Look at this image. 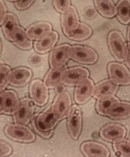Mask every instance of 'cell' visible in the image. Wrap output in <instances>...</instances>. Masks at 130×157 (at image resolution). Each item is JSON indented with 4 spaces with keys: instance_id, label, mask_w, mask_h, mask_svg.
Segmentation results:
<instances>
[{
    "instance_id": "9c48e42d",
    "label": "cell",
    "mask_w": 130,
    "mask_h": 157,
    "mask_svg": "<svg viewBox=\"0 0 130 157\" xmlns=\"http://www.w3.org/2000/svg\"><path fill=\"white\" fill-rule=\"evenodd\" d=\"M82 125L81 109L78 105H73L67 121L68 132L73 139L76 140L81 133Z\"/></svg>"
},
{
    "instance_id": "30bf717a",
    "label": "cell",
    "mask_w": 130,
    "mask_h": 157,
    "mask_svg": "<svg viewBox=\"0 0 130 157\" xmlns=\"http://www.w3.org/2000/svg\"><path fill=\"white\" fill-rule=\"evenodd\" d=\"M126 134V128L118 124H108L103 127L100 131L102 139L113 143L124 139Z\"/></svg>"
},
{
    "instance_id": "ab89813d",
    "label": "cell",
    "mask_w": 130,
    "mask_h": 157,
    "mask_svg": "<svg viewBox=\"0 0 130 157\" xmlns=\"http://www.w3.org/2000/svg\"><path fill=\"white\" fill-rule=\"evenodd\" d=\"M128 142H129V144L130 145V133L129 136V139H128Z\"/></svg>"
},
{
    "instance_id": "d4e9b609",
    "label": "cell",
    "mask_w": 130,
    "mask_h": 157,
    "mask_svg": "<svg viewBox=\"0 0 130 157\" xmlns=\"http://www.w3.org/2000/svg\"><path fill=\"white\" fill-rule=\"evenodd\" d=\"M92 29L84 23H80L75 29L71 31L67 36L70 39L82 41L89 38L92 35Z\"/></svg>"
},
{
    "instance_id": "52a82bcc",
    "label": "cell",
    "mask_w": 130,
    "mask_h": 157,
    "mask_svg": "<svg viewBox=\"0 0 130 157\" xmlns=\"http://www.w3.org/2000/svg\"><path fill=\"white\" fill-rule=\"evenodd\" d=\"M71 99L66 91H61L57 95L52 105V111L59 120L64 119L69 115L71 109Z\"/></svg>"
},
{
    "instance_id": "9a60e30c",
    "label": "cell",
    "mask_w": 130,
    "mask_h": 157,
    "mask_svg": "<svg viewBox=\"0 0 130 157\" xmlns=\"http://www.w3.org/2000/svg\"><path fill=\"white\" fill-rule=\"evenodd\" d=\"M81 150L85 156L88 157H107L109 150L106 146L94 141H86L81 146Z\"/></svg>"
},
{
    "instance_id": "f546056e",
    "label": "cell",
    "mask_w": 130,
    "mask_h": 157,
    "mask_svg": "<svg viewBox=\"0 0 130 157\" xmlns=\"http://www.w3.org/2000/svg\"><path fill=\"white\" fill-rule=\"evenodd\" d=\"M114 151L121 157H130V145L128 140L123 139L113 143Z\"/></svg>"
},
{
    "instance_id": "277c9868",
    "label": "cell",
    "mask_w": 130,
    "mask_h": 157,
    "mask_svg": "<svg viewBox=\"0 0 130 157\" xmlns=\"http://www.w3.org/2000/svg\"><path fill=\"white\" fill-rule=\"evenodd\" d=\"M69 57L77 63L87 65L94 64L98 59V56L93 49L82 46H70Z\"/></svg>"
},
{
    "instance_id": "8fae6325",
    "label": "cell",
    "mask_w": 130,
    "mask_h": 157,
    "mask_svg": "<svg viewBox=\"0 0 130 157\" xmlns=\"http://www.w3.org/2000/svg\"><path fill=\"white\" fill-rule=\"evenodd\" d=\"M89 75V71L86 68L81 67L70 68L62 71L61 82L67 86H74L81 81L88 78Z\"/></svg>"
},
{
    "instance_id": "6da1fadb",
    "label": "cell",
    "mask_w": 130,
    "mask_h": 157,
    "mask_svg": "<svg viewBox=\"0 0 130 157\" xmlns=\"http://www.w3.org/2000/svg\"><path fill=\"white\" fill-rule=\"evenodd\" d=\"M59 121L51 106L34 117L32 125L35 132L42 138L48 139L52 136L54 129Z\"/></svg>"
},
{
    "instance_id": "ac0fdd59",
    "label": "cell",
    "mask_w": 130,
    "mask_h": 157,
    "mask_svg": "<svg viewBox=\"0 0 130 157\" xmlns=\"http://www.w3.org/2000/svg\"><path fill=\"white\" fill-rule=\"evenodd\" d=\"M62 26L66 36L76 28L79 24L78 15L75 8L70 6L66 12L62 13Z\"/></svg>"
},
{
    "instance_id": "60d3db41",
    "label": "cell",
    "mask_w": 130,
    "mask_h": 157,
    "mask_svg": "<svg viewBox=\"0 0 130 157\" xmlns=\"http://www.w3.org/2000/svg\"><path fill=\"white\" fill-rule=\"evenodd\" d=\"M3 63L1 61H0V65H1V64H2V63Z\"/></svg>"
},
{
    "instance_id": "4dcf8cb0",
    "label": "cell",
    "mask_w": 130,
    "mask_h": 157,
    "mask_svg": "<svg viewBox=\"0 0 130 157\" xmlns=\"http://www.w3.org/2000/svg\"><path fill=\"white\" fill-rule=\"evenodd\" d=\"M54 7L57 11L63 13L70 6V0H53Z\"/></svg>"
},
{
    "instance_id": "ba28073f",
    "label": "cell",
    "mask_w": 130,
    "mask_h": 157,
    "mask_svg": "<svg viewBox=\"0 0 130 157\" xmlns=\"http://www.w3.org/2000/svg\"><path fill=\"white\" fill-rule=\"evenodd\" d=\"M34 103L31 99L24 98L20 101L19 107L13 114L15 123L27 125L33 116L34 111Z\"/></svg>"
},
{
    "instance_id": "74e56055",
    "label": "cell",
    "mask_w": 130,
    "mask_h": 157,
    "mask_svg": "<svg viewBox=\"0 0 130 157\" xmlns=\"http://www.w3.org/2000/svg\"><path fill=\"white\" fill-rule=\"evenodd\" d=\"M8 1L11 2H17L19 1L20 0H7Z\"/></svg>"
},
{
    "instance_id": "836d02e7",
    "label": "cell",
    "mask_w": 130,
    "mask_h": 157,
    "mask_svg": "<svg viewBox=\"0 0 130 157\" xmlns=\"http://www.w3.org/2000/svg\"><path fill=\"white\" fill-rule=\"evenodd\" d=\"M7 13L5 4L3 0H0V25L4 22Z\"/></svg>"
},
{
    "instance_id": "4316f807",
    "label": "cell",
    "mask_w": 130,
    "mask_h": 157,
    "mask_svg": "<svg viewBox=\"0 0 130 157\" xmlns=\"http://www.w3.org/2000/svg\"><path fill=\"white\" fill-rule=\"evenodd\" d=\"M62 71L61 69H52L49 71L44 80V83L48 88L55 89L61 84Z\"/></svg>"
},
{
    "instance_id": "484cf974",
    "label": "cell",
    "mask_w": 130,
    "mask_h": 157,
    "mask_svg": "<svg viewBox=\"0 0 130 157\" xmlns=\"http://www.w3.org/2000/svg\"><path fill=\"white\" fill-rule=\"evenodd\" d=\"M17 18L12 13H7L2 24L3 32L8 40L10 39L12 33L19 26Z\"/></svg>"
},
{
    "instance_id": "603a6c76",
    "label": "cell",
    "mask_w": 130,
    "mask_h": 157,
    "mask_svg": "<svg viewBox=\"0 0 130 157\" xmlns=\"http://www.w3.org/2000/svg\"><path fill=\"white\" fill-rule=\"evenodd\" d=\"M96 8L103 17L111 18L116 14V7L111 0H94Z\"/></svg>"
},
{
    "instance_id": "f35d334b",
    "label": "cell",
    "mask_w": 130,
    "mask_h": 157,
    "mask_svg": "<svg viewBox=\"0 0 130 157\" xmlns=\"http://www.w3.org/2000/svg\"><path fill=\"white\" fill-rule=\"evenodd\" d=\"M1 40H0V54H1Z\"/></svg>"
},
{
    "instance_id": "cb8c5ba5",
    "label": "cell",
    "mask_w": 130,
    "mask_h": 157,
    "mask_svg": "<svg viewBox=\"0 0 130 157\" xmlns=\"http://www.w3.org/2000/svg\"><path fill=\"white\" fill-rule=\"evenodd\" d=\"M118 21L123 24L130 22V0H120L116 7Z\"/></svg>"
},
{
    "instance_id": "f1b7e54d",
    "label": "cell",
    "mask_w": 130,
    "mask_h": 157,
    "mask_svg": "<svg viewBox=\"0 0 130 157\" xmlns=\"http://www.w3.org/2000/svg\"><path fill=\"white\" fill-rule=\"evenodd\" d=\"M10 68L2 63L0 65V92L4 91L10 82Z\"/></svg>"
},
{
    "instance_id": "4fadbf2b",
    "label": "cell",
    "mask_w": 130,
    "mask_h": 157,
    "mask_svg": "<svg viewBox=\"0 0 130 157\" xmlns=\"http://www.w3.org/2000/svg\"><path fill=\"white\" fill-rule=\"evenodd\" d=\"M93 82L88 78L76 85L74 92V98L76 103L80 105L85 103L93 95Z\"/></svg>"
},
{
    "instance_id": "83f0119b",
    "label": "cell",
    "mask_w": 130,
    "mask_h": 157,
    "mask_svg": "<svg viewBox=\"0 0 130 157\" xmlns=\"http://www.w3.org/2000/svg\"><path fill=\"white\" fill-rule=\"evenodd\" d=\"M119 101L115 95H111L98 99L96 105L97 112L101 116H105L106 111L115 102Z\"/></svg>"
},
{
    "instance_id": "1f68e13d",
    "label": "cell",
    "mask_w": 130,
    "mask_h": 157,
    "mask_svg": "<svg viewBox=\"0 0 130 157\" xmlns=\"http://www.w3.org/2000/svg\"><path fill=\"white\" fill-rule=\"evenodd\" d=\"M12 153V148L10 144L0 140V157L10 156Z\"/></svg>"
},
{
    "instance_id": "d6a6232c",
    "label": "cell",
    "mask_w": 130,
    "mask_h": 157,
    "mask_svg": "<svg viewBox=\"0 0 130 157\" xmlns=\"http://www.w3.org/2000/svg\"><path fill=\"white\" fill-rule=\"evenodd\" d=\"M34 1V0H20L15 3V7L19 10H26L31 5Z\"/></svg>"
},
{
    "instance_id": "44dd1931",
    "label": "cell",
    "mask_w": 130,
    "mask_h": 157,
    "mask_svg": "<svg viewBox=\"0 0 130 157\" xmlns=\"http://www.w3.org/2000/svg\"><path fill=\"white\" fill-rule=\"evenodd\" d=\"M58 39V33L52 32L49 35L35 41L34 48L36 52L41 54L45 53L53 47Z\"/></svg>"
},
{
    "instance_id": "8992f818",
    "label": "cell",
    "mask_w": 130,
    "mask_h": 157,
    "mask_svg": "<svg viewBox=\"0 0 130 157\" xmlns=\"http://www.w3.org/2000/svg\"><path fill=\"white\" fill-rule=\"evenodd\" d=\"M29 93L31 100L35 105L41 107L47 103L49 98V90L41 80L36 79L31 82Z\"/></svg>"
},
{
    "instance_id": "ffe728a7",
    "label": "cell",
    "mask_w": 130,
    "mask_h": 157,
    "mask_svg": "<svg viewBox=\"0 0 130 157\" xmlns=\"http://www.w3.org/2000/svg\"><path fill=\"white\" fill-rule=\"evenodd\" d=\"M118 89V86L111 80H106L94 86L92 95L97 99L106 96L115 95Z\"/></svg>"
},
{
    "instance_id": "5b68a950",
    "label": "cell",
    "mask_w": 130,
    "mask_h": 157,
    "mask_svg": "<svg viewBox=\"0 0 130 157\" xmlns=\"http://www.w3.org/2000/svg\"><path fill=\"white\" fill-rule=\"evenodd\" d=\"M108 71L110 80L117 85H130V72L124 65L112 62L108 64Z\"/></svg>"
},
{
    "instance_id": "8d00e7d4",
    "label": "cell",
    "mask_w": 130,
    "mask_h": 157,
    "mask_svg": "<svg viewBox=\"0 0 130 157\" xmlns=\"http://www.w3.org/2000/svg\"><path fill=\"white\" fill-rule=\"evenodd\" d=\"M2 113L1 107V92H0V114H1Z\"/></svg>"
},
{
    "instance_id": "7402d4cb",
    "label": "cell",
    "mask_w": 130,
    "mask_h": 157,
    "mask_svg": "<svg viewBox=\"0 0 130 157\" xmlns=\"http://www.w3.org/2000/svg\"><path fill=\"white\" fill-rule=\"evenodd\" d=\"M9 41L21 49L27 50L32 48L31 40L27 36L24 29L20 26L13 32Z\"/></svg>"
},
{
    "instance_id": "5bb4252c",
    "label": "cell",
    "mask_w": 130,
    "mask_h": 157,
    "mask_svg": "<svg viewBox=\"0 0 130 157\" xmlns=\"http://www.w3.org/2000/svg\"><path fill=\"white\" fill-rule=\"evenodd\" d=\"M2 110V113L13 115L19 107L20 101L17 95L12 90H7L1 92Z\"/></svg>"
},
{
    "instance_id": "2e32d148",
    "label": "cell",
    "mask_w": 130,
    "mask_h": 157,
    "mask_svg": "<svg viewBox=\"0 0 130 157\" xmlns=\"http://www.w3.org/2000/svg\"><path fill=\"white\" fill-rule=\"evenodd\" d=\"M32 74L29 68L20 67L11 71L10 84L16 87H21L27 84L32 78Z\"/></svg>"
},
{
    "instance_id": "7a4b0ae2",
    "label": "cell",
    "mask_w": 130,
    "mask_h": 157,
    "mask_svg": "<svg viewBox=\"0 0 130 157\" xmlns=\"http://www.w3.org/2000/svg\"><path fill=\"white\" fill-rule=\"evenodd\" d=\"M4 132L8 137L16 142L30 143L33 142L35 139V136L33 132L23 124H8L5 127Z\"/></svg>"
},
{
    "instance_id": "7c38bea8",
    "label": "cell",
    "mask_w": 130,
    "mask_h": 157,
    "mask_svg": "<svg viewBox=\"0 0 130 157\" xmlns=\"http://www.w3.org/2000/svg\"><path fill=\"white\" fill-rule=\"evenodd\" d=\"M69 45L57 46L52 51L49 57V63L52 69H59L64 67L70 58Z\"/></svg>"
},
{
    "instance_id": "3957f363",
    "label": "cell",
    "mask_w": 130,
    "mask_h": 157,
    "mask_svg": "<svg viewBox=\"0 0 130 157\" xmlns=\"http://www.w3.org/2000/svg\"><path fill=\"white\" fill-rule=\"evenodd\" d=\"M108 43L110 50L116 59L125 61L129 49L121 33L116 30L111 31L108 34Z\"/></svg>"
},
{
    "instance_id": "d590c367",
    "label": "cell",
    "mask_w": 130,
    "mask_h": 157,
    "mask_svg": "<svg viewBox=\"0 0 130 157\" xmlns=\"http://www.w3.org/2000/svg\"><path fill=\"white\" fill-rule=\"evenodd\" d=\"M128 48L130 50V26L128 29Z\"/></svg>"
},
{
    "instance_id": "e0dca14e",
    "label": "cell",
    "mask_w": 130,
    "mask_h": 157,
    "mask_svg": "<svg viewBox=\"0 0 130 157\" xmlns=\"http://www.w3.org/2000/svg\"><path fill=\"white\" fill-rule=\"evenodd\" d=\"M105 116L114 120L129 117L130 116V102L117 101L106 111Z\"/></svg>"
},
{
    "instance_id": "e575fe53",
    "label": "cell",
    "mask_w": 130,
    "mask_h": 157,
    "mask_svg": "<svg viewBox=\"0 0 130 157\" xmlns=\"http://www.w3.org/2000/svg\"><path fill=\"white\" fill-rule=\"evenodd\" d=\"M127 66L130 68V50H129L125 60Z\"/></svg>"
},
{
    "instance_id": "d6986e66",
    "label": "cell",
    "mask_w": 130,
    "mask_h": 157,
    "mask_svg": "<svg viewBox=\"0 0 130 157\" xmlns=\"http://www.w3.org/2000/svg\"><path fill=\"white\" fill-rule=\"evenodd\" d=\"M26 32L31 40L37 41L49 35L52 32V26L49 23L39 22L29 26Z\"/></svg>"
}]
</instances>
